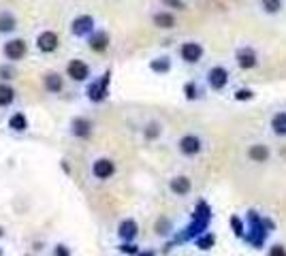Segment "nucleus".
Listing matches in <instances>:
<instances>
[{"label": "nucleus", "instance_id": "obj_21", "mask_svg": "<svg viewBox=\"0 0 286 256\" xmlns=\"http://www.w3.org/2000/svg\"><path fill=\"white\" fill-rule=\"evenodd\" d=\"M15 98V92L11 86H7V84H0V107H7V105H11Z\"/></svg>", "mask_w": 286, "mask_h": 256}, {"label": "nucleus", "instance_id": "obj_9", "mask_svg": "<svg viewBox=\"0 0 286 256\" xmlns=\"http://www.w3.org/2000/svg\"><path fill=\"white\" fill-rule=\"evenodd\" d=\"M201 148H203V143L195 135H186V137L180 139V152L186 154V156H195V154L201 152Z\"/></svg>", "mask_w": 286, "mask_h": 256}, {"label": "nucleus", "instance_id": "obj_14", "mask_svg": "<svg viewBox=\"0 0 286 256\" xmlns=\"http://www.w3.org/2000/svg\"><path fill=\"white\" fill-rule=\"evenodd\" d=\"M43 84H45V90L47 92L58 94V92L64 88V79H62V75H60V73H47L45 79H43Z\"/></svg>", "mask_w": 286, "mask_h": 256}, {"label": "nucleus", "instance_id": "obj_8", "mask_svg": "<svg viewBox=\"0 0 286 256\" xmlns=\"http://www.w3.org/2000/svg\"><path fill=\"white\" fill-rule=\"evenodd\" d=\"M180 54H182V58L186 60L188 64H195V62H199V60L203 58V47L199 45V43H184L182 45V49H180Z\"/></svg>", "mask_w": 286, "mask_h": 256}, {"label": "nucleus", "instance_id": "obj_33", "mask_svg": "<svg viewBox=\"0 0 286 256\" xmlns=\"http://www.w3.org/2000/svg\"><path fill=\"white\" fill-rule=\"evenodd\" d=\"M11 68H7V66H3L0 68V79H11Z\"/></svg>", "mask_w": 286, "mask_h": 256}, {"label": "nucleus", "instance_id": "obj_30", "mask_svg": "<svg viewBox=\"0 0 286 256\" xmlns=\"http://www.w3.org/2000/svg\"><path fill=\"white\" fill-rule=\"evenodd\" d=\"M167 7H173V9H184L186 5H184V0H162Z\"/></svg>", "mask_w": 286, "mask_h": 256}, {"label": "nucleus", "instance_id": "obj_18", "mask_svg": "<svg viewBox=\"0 0 286 256\" xmlns=\"http://www.w3.org/2000/svg\"><path fill=\"white\" fill-rule=\"evenodd\" d=\"M171 190L175 192V194H188L190 192V179L184 177V175L171 179Z\"/></svg>", "mask_w": 286, "mask_h": 256}, {"label": "nucleus", "instance_id": "obj_28", "mask_svg": "<svg viewBox=\"0 0 286 256\" xmlns=\"http://www.w3.org/2000/svg\"><path fill=\"white\" fill-rule=\"evenodd\" d=\"M160 135V128H158V124H150L148 128H146V137L148 139H156Z\"/></svg>", "mask_w": 286, "mask_h": 256}, {"label": "nucleus", "instance_id": "obj_23", "mask_svg": "<svg viewBox=\"0 0 286 256\" xmlns=\"http://www.w3.org/2000/svg\"><path fill=\"white\" fill-rule=\"evenodd\" d=\"M9 128H13V130H17V132L26 130V128H28V120H26V116H24V114H15V116H11V120H9Z\"/></svg>", "mask_w": 286, "mask_h": 256}, {"label": "nucleus", "instance_id": "obj_1", "mask_svg": "<svg viewBox=\"0 0 286 256\" xmlns=\"http://www.w3.org/2000/svg\"><path fill=\"white\" fill-rule=\"evenodd\" d=\"M109 81H111V73L107 70V73L100 77L98 81H92V84L88 86V98L94 100V102H100L105 100L107 96V88H109Z\"/></svg>", "mask_w": 286, "mask_h": 256}, {"label": "nucleus", "instance_id": "obj_26", "mask_svg": "<svg viewBox=\"0 0 286 256\" xmlns=\"http://www.w3.org/2000/svg\"><path fill=\"white\" fill-rule=\"evenodd\" d=\"M184 92H186V98H188V100H195V98L199 96V88H197V84H186Z\"/></svg>", "mask_w": 286, "mask_h": 256}, {"label": "nucleus", "instance_id": "obj_20", "mask_svg": "<svg viewBox=\"0 0 286 256\" xmlns=\"http://www.w3.org/2000/svg\"><path fill=\"white\" fill-rule=\"evenodd\" d=\"M248 156L254 160V162H265L269 158V150L265 148V145H252L248 150Z\"/></svg>", "mask_w": 286, "mask_h": 256}, {"label": "nucleus", "instance_id": "obj_19", "mask_svg": "<svg viewBox=\"0 0 286 256\" xmlns=\"http://www.w3.org/2000/svg\"><path fill=\"white\" fill-rule=\"evenodd\" d=\"M271 128L275 135H280V137H286V114L282 111V114H275L273 120H271Z\"/></svg>", "mask_w": 286, "mask_h": 256}, {"label": "nucleus", "instance_id": "obj_4", "mask_svg": "<svg viewBox=\"0 0 286 256\" xmlns=\"http://www.w3.org/2000/svg\"><path fill=\"white\" fill-rule=\"evenodd\" d=\"M58 45H60V39L52 30H45V32H41L37 36V47L43 51V54H52V51L58 49Z\"/></svg>", "mask_w": 286, "mask_h": 256}, {"label": "nucleus", "instance_id": "obj_6", "mask_svg": "<svg viewBox=\"0 0 286 256\" xmlns=\"http://www.w3.org/2000/svg\"><path fill=\"white\" fill-rule=\"evenodd\" d=\"M207 84L213 90H222L224 86L229 84V73L224 66H213L209 73H207Z\"/></svg>", "mask_w": 286, "mask_h": 256}, {"label": "nucleus", "instance_id": "obj_12", "mask_svg": "<svg viewBox=\"0 0 286 256\" xmlns=\"http://www.w3.org/2000/svg\"><path fill=\"white\" fill-rule=\"evenodd\" d=\"M250 224H252V233H250V243H254V245H261L263 243V235H265V224L263 227V222L259 220V216H257V211H250Z\"/></svg>", "mask_w": 286, "mask_h": 256}, {"label": "nucleus", "instance_id": "obj_7", "mask_svg": "<svg viewBox=\"0 0 286 256\" xmlns=\"http://www.w3.org/2000/svg\"><path fill=\"white\" fill-rule=\"evenodd\" d=\"M92 173H94V177H98V179H109L116 173V165L109 158H98L94 162V167H92Z\"/></svg>", "mask_w": 286, "mask_h": 256}, {"label": "nucleus", "instance_id": "obj_17", "mask_svg": "<svg viewBox=\"0 0 286 256\" xmlns=\"http://www.w3.org/2000/svg\"><path fill=\"white\" fill-rule=\"evenodd\" d=\"M15 26H17V22H15L13 13H9V11L0 13V32H3V34H5V32H13Z\"/></svg>", "mask_w": 286, "mask_h": 256}, {"label": "nucleus", "instance_id": "obj_35", "mask_svg": "<svg viewBox=\"0 0 286 256\" xmlns=\"http://www.w3.org/2000/svg\"><path fill=\"white\" fill-rule=\"evenodd\" d=\"M139 256H154V252H143V254H139Z\"/></svg>", "mask_w": 286, "mask_h": 256}, {"label": "nucleus", "instance_id": "obj_31", "mask_svg": "<svg viewBox=\"0 0 286 256\" xmlns=\"http://www.w3.org/2000/svg\"><path fill=\"white\" fill-rule=\"evenodd\" d=\"M269 256H286V250L282 248V245H273L271 252H269Z\"/></svg>", "mask_w": 286, "mask_h": 256}, {"label": "nucleus", "instance_id": "obj_2", "mask_svg": "<svg viewBox=\"0 0 286 256\" xmlns=\"http://www.w3.org/2000/svg\"><path fill=\"white\" fill-rule=\"evenodd\" d=\"M26 51H28V45H26V41L24 39H11V41H7L5 47H3V54L7 60H22L26 56Z\"/></svg>", "mask_w": 286, "mask_h": 256}, {"label": "nucleus", "instance_id": "obj_34", "mask_svg": "<svg viewBox=\"0 0 286 256\" xmlns=\"http://www.w3.org/2000/svg\"><path fill=\"white\" fill-rule=\"evenodd\" d=\"M54 254H56V256H68V250H66V245H58Z\"/></svg>", "mask_w": 286, "mask_h": 256}, {"label": "nucleus", "instance_id": "obj_16", "mask_svg": "<svg viewBox=\"0 0 286 256\" xmlns=\"http://www.w3.org/2000/svg\"><path fill=\"white\" fill-rule=\"evenodd\" d=\"M154 26L156 28H165V30H169V28H173L175 26V17H173V13H169V11H158V13H154Z\"/></svg>", "mask_w": 286, "mask_h": 256}, {"label": "nucleus", "instance_id": "obj_10", "mask_svg": "<svg viewBox=\"0 0 286 256\" xmlns=\"http://www.w3.org/2000/svg\"><path fill=\"white\" fill-rule=\"evenodd\" d=\"M235 60H237V64L241 68H254L259 62V58H257V51L250 49V47H241L237 54H235Z\"/></svg>", "mask_w": 286, "mask_h": 256}, {"label": "nucleus", "instance_id": "obj_15", "mask_svg": "<svg viewBox=\"0 0 286 256\" xmlns=\"http://www.w3.org/2000/svg\"><path fill=\"white\" fill-rule=\"evenodd\" d=\"M118 235L124 241H132V239L137 237V222L135 220H124L118 227Z\"/></svg>", "mask_w": 286, "mask_h": 256}, {"label": "nucleus", "instance_id": "obj_29", "mask_svg": "<svg viewBox=\"0 0 286 256\" xmlns=\"http://www.w3.org/2000/svg\"><path fill=\"white\" fill-rule=\"evenodd\" d=\"M235 98H237V100H250L252 98V92L250 90H239L237 94H235Z\"/></svg>", "mask_w": 286, "mask_h": 256}, {"label": "nucleus", "instance_id": "obj_22", "mask_svg": "<svg viewBox=\"0 0 286 256\" xmlns=\"http://www.w3.org/2000/svg\"><path fill=\"white\" fill-rule=\"evenodd\" d=\"M150 68L154 70V73H169V68H171V60L165 56V58H154L150 62Z\"/></svg>", "mask_w": 286, "mask_h": 256}, {"label": "nucleus", "instance_id": "obj_25", "mask_svg": "<svg viewBox=\"0 0 286 256\" xmlns=\"http://www.w3.org/2000/svg\"><path fill=\"white\" fill-rule=\"evenodd\" d=\"M197 245L201 250H209L213 245V235H203V237H197Z\"/></svg>", "mask_w": 286, "mask_h": 256}, {"label": "nucleus", "instance_id": "obj_32", "mask_svg": "<svg viewBox=\"0 0 286 256\" xmlns=\"http://www.w3.org/2000/svg\"><path fill=\"white\" fill-rule=\"evenodd\" d=\"M122 252H126V254H137V248H135V245H132V243H124V245H122V248H120Z\"/></svg>", "mask_w": 286, "mask_h": 256}, {"label": "nucleus", "instance_id": "obj_3", "mask_svg": "<svg viewBox=\"0 0 286 256\" xmlns=\"http://www.w3.org/2000/svg\"><path fill=\"white\" fill-rule=\"evenodd\" d=\"M70 32L75 36H90L94 32V17L90 15H79L73 19V24H70Z\"/></svg>", "mask_w": 286, "mask_h": 256}, {"label": "nucleus", "instance_id": "obj_11", "mask_svg": "<svg viewBox=\"0 0 286 256\" xmlns=\"http://www.w3.org/2000/svg\"><path fill=\"white\" fill-rule=\"evenodd\" d=\"M88 45L94 51H105L109 47V34L105 30H94V32L88 36Z\"/></svg>", "mask_w": 286, "mask_h": 256}, {"label": "nucleus", "instance_id": "obj_24", "mask_svg": "<svg viewBox=\"0 0 286 256\" xmlns=\"http://www.w3.org/2000/svg\"><path fill=\"white\" fill-rule=\"evenodd\" d=\"M261 7L265 13H278L282 9V0H261Z\"/></svg>", "mask_w": 286, "mask_h": 256}, {"label": "nucleus", "instance_id": "obj_5", "mask_svg": "<svg viewBox=\"0 0 286 256\" xmlns=\"http://www.w3.org/2000/svg\"><path fill=\"white\" fill-rule=\"evenodd\" d=\"M66 75L73 81H86L90 77V66L86 62H81V60H70L66 66Z\"/></svg>", "mask_w": 286, "mask_h": 256}, {"label": "nucleus", "instance_id": "obj_13", "mask_svg": "<svg viewBox=\"0 0 286 256\" xmlns=\"http://www.w3.org/2000/svg\"><path fill=\"white\" fill-rule=\"evenodd\" d=\"M70 128H73V135L79 139H88L92 135V122L86 118H75L70 122Z\"/></svg>", "mask_w": 286, "mask_h": 256}, {"label": "nucleus", "instance_id": "obj_27", "mask_svg": "<svg viewBox=\"0 0 286 256\" xmlns=\"http://www.w3.org/2000/svg\"><path fill=\"white\" fill-rule=\"evenodd\" d=\"M231 227H233V231H235L237 237H243V224H241L239 218H231Z\"/></svg>", "mask_w": 286, "mask_h": 256}]
</instances>
